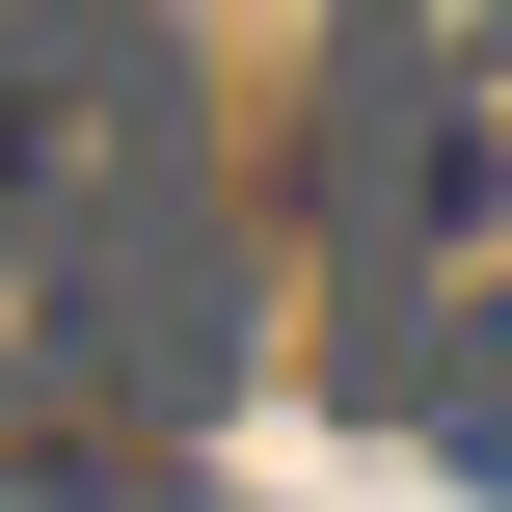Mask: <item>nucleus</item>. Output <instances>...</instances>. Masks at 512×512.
Masks as SVG:
<instances>
[{"label":"nucleus","mask_w":512,"mask_h":512,"mask_svg":"<svg viewBox=\"0 0 512 512\" xmlns=\"http://www.w3.org/2000/svg\"><path fill=\"white\" fill-rule=\"evenodd\" d=\"M216 351H243V270H216L162 27L0 0V432H54V405H108V378L189 405Z\"/></svg>","instance_id":"nucleus-1"},{"label":"nucleus","mask_w":512,"mask_h":512,"mask_svg":"<svg viewBox=\"0 0 512 512\" xmlns=\"http://www.w3.org/2000/svg\"><path fill=\"white\" fill-rule=\"evenodd\" d=\"M405 405H432V459L512 512V324H486V351H405Z\"/></svg>","instance_id":"nucleus-2"},{"label":"nucleus","mask_w":512,"mask_h":512,"mask_svg":"<svg viewBox=\"0 0 512 512\" xmlns=\"http://www.w3.org/2000/svg\"><path fill=\"white\" fill-rule=\"evenodd\" d=\"M0 512H189V459H81V432H27V459H0Z\"/></svg>","instance_id":"nucleus-3"}]
</instances>
